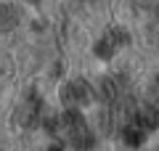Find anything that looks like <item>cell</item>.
<instances>
[{"instance_id": "6da1fadb", "label": "cell", "mask_w": 159, "mask_h": 151, "mask_svg": "<svg viewBox=\"0 0 159 151\" xmlns=\"http://www.w3.org/2000/svg\"><path fill=\"white\" fill-rule=\"evenodd\" d=\"M61 130H64L66 140L74 146V149L85 151V149L93 146V135H90V130H88L85 119H82L80 112H74V109H69V112L61 117Z\"/></svg>"}, {"instance_id": "277c9868", "label": "cell", "mask_w": 159, "mask_h": 151, "mask_svg": "<svg viewBox=\"0 0 159 151\" xmlns=\"http://www.w3.org/2000/svg\"><path fill=\"white\" fill-rule=\"evenodd\" d=\"M141 3H157V0H141Z\"/></svg>"}, {"instance_id": "3957f363", "label": "cell", "mask_w": 159, "mask_h": 151, "mask_svg": "<svg viewBox=\"0 0 159 151\" xmlns=\"http://www.w3.org/2000/svg\"><path fill=\"white\" fill-rule=\"evenodd\" d=\"M13 24H16V11L8 8V6H0V32L11 29Z\"/></svg>"}, {"instance_id": "7a4b0ae2", "label": "cell", "mask_w": 159, "mask_h": 151, "mask_svg": "<svg viewBox=\"0 0 159 151\" xmlns=\"http://www.w3.org/2000/svg\"><path fill=\"white\" fill-rule=\"evenodd\" d=\"M61 98L66 101L69 106H80V103H88V98H90V85H85L82 80H74V82H69L66 88L61 90Z\"/></svg>"}]
</instances>
